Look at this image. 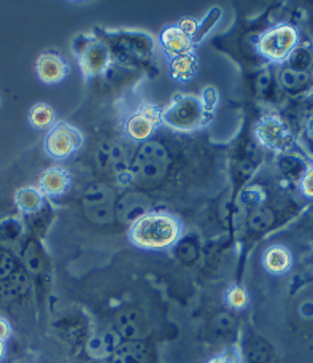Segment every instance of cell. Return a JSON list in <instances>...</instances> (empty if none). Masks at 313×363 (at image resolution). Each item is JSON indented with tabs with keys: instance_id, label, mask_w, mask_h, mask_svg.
<instances>
[{
	"instance_id": "6",
	"label": "cell",
	"mask_w": 313,
	"mask_h": 363,
	"mask_svg": "<svg viewBox=\"0 0 313 363\" xmlns=\"http://www.w3.org/2000/svg\"><path fill=\"white\" fill-rule=\"evenodd\" d=\"M74 51L76 55L78 64H80L81 72L86 77H99L107 74V69L112 61L108 47L99 38L80 35L75 38Z\"/></svg>"
},
{
	"instance_id": "26",
	"label": "cell",
	"mask_w": 313,
	"mask_h": 363,
	"mask_svg": "<svg viewBox=\"0 0 313 363\" xmlns=\"http://www.w3.org/2000/svg\"><path fill=\"white\" fill-rule=\"evenodd\" d=\"M266 191L261 186H249L245 190L240 191V194L237 196V207L244 213H251L253 211L259 209L266 204Z\"/></svg>"
},
{
	"instance_id": "17",
	"label": "cell",
	"mask_w": 313,
	"mask_h": 363,
	"mask_svg": "<svg viewBox=\"0 0 313 363\" xmlns=\"http://www.w3.org/2000/svg\"><path fill=\"white\" fill-rule=\"evenodd\" d=\"M277 83L285 93L292 96L307 93L313 86V72H299V70L282 66L278 69Z\"/></svg>"
},
{
	"instance_id": "47",
	"label": "cell",
	"mask_w": 313,
	"mask_h": 363,
	"mask_svg": "<svg viewBox=\"0 0 313 363\" xmlns=\"http://www.w3.org/2000/svg\"><path fill=\"white\" fill-rule=\"evenodd\" d=\"M16 363H24V362H16Z\"/></svg>"
},
{
	"instance_id": "37",
	"label": "cell",
	"mask_w": 313,
	"mask_h": 363,
	"mask_svg": "<svg viewBox=\"0 0 313 363\" xmlns=\"http://www.w3.org/2000/svg\"><path fill=\"white\" fill-rule=\"evenodd\" d=\"M297 315L304 322H313V294L304 296L297 304Z\"/></svg>"
},
{
	"instance_id": "5",
	"label": "cell",
	"mask_w": 313,
	"mask_h": 363,
	"mask_svg": "<svg viewBox=\"0 0 313 363\" xmlns=\"http://www.w3.org/2000/svg\"><path fill=\"white\" fill-rule=\"evenodd\" d=\"M116 193L106 184H93L84 190L81 207L89 222L96 225H110L116 220Z\"/></svg>"
},
{
	"instance_id": "13",
	"label": "cell",
	"mask_w": 313,
	"mask_h": 363,
	"mask_svg": "<svg viewBox=\"0 0 313 363\" xmlns=\"http://www.w3.org/2000/svg\"><path fill=\"white\" fill-rule=\"evenodd\" d=\"M161 112L162 110L154 106H143L127 118L126 134L132 140L142 142V144L149 140L156 131V126L161 123Z\"/></svg>"
},
{
	"instance_id": "3",
	"label": "cell",
	"mask_w": 313,
	"mask_h": 363,
	"mask_svg": "<svg viewBox=\"0 0 313 363\" xmlns=\"http://www.w3.org/2000/svg\"><path fill=\"white\" fill-rule=\"evenodd\" d=\"M207 110L200 97L180 94L161 112V123L177 131H194L207 121Z\"/></svg>"
},
{
	"instance_id": "35",
	"label": "cell",
	"mask_w": 313,
	"mask_h": 363,
	"mask_svg": "<svg viewBox=\"0 0 313 363\" xmlns=\"http://www.w3.org/2000/svg\"><path fill=\"white\" fill-rule=\"evenodd\" d=\"M226 301L232 309H244L249 304V296L242 287H232L226 295Z\"/></svg>"
},
{
	"instance_id": "39",
	"label": "cell",
	"mask_w": 313,
	"mask_h": 363,
	"mask_svg": "<svg viewBox=\"0 0 313 363\" xmlns=\"http://www.w3.org/2000/svg\"><path fill=\"white\" fill-rule=\"evenodd\" d=\"M272 74L269 69H263L258 75L256 79V88H258V93L266 96L267 93L271 91V86H272Z\"/></svg>"
},
{
	"instance_id": "1",
	"label": "cell",
	"mask_w": 313,
	"mask_h": 363,
	"mask_svg": "<svg viewBox=\"0 0 313 363\" xmlns=\"http://www.w3.org/2000/svg\"><path fill=\"white\" fill-rule=\"evenodd\" d=\"M129 239L143 250H167L181 239V223L171 212L152 211L129 226Z\"/></svg>"
},
{
	"instance_id": "20",
	"label": "cell",
	"mask_w": 313,
	"mask_h": 363,
	"mask_svg": "<svg viewBox=\"0 0 313 363\" xmlns=\"http://www.w3.org/2000/svg\"><path fill=\"white\" fill-rule=\"evenodd\" d=\"M277 166H278L280 174H282L285 179L297 182L299 184L301 179L304 177V174L307 172L310 163L302 157V155L288 150V152L278 153Z\"/></svg>"
},
{
	"instance_id": "34",
	"label": "cell",
	"mask_w": 313,
	"mask_h": 363,
	"mask_svg": "<svg viewBox=\"0 0 313 363\" xmlns=\"http://www.w3.org/2000/svg\"><path fill=\"white\" fill-rule=\"evenodd\" d=\"M19 268L16 257L10 250L0 249V281L8 279Z\"/></svg>"
},
{
	"instance_id": "22",
	"label": "cell",
	"mask_w": 313,
	"mask_h": 363,
	"mask_svg": "<svg viewBox=\"0 0 313 363\" xmlns=\"http://www.w3.org/2000/svg\"><path fill=\"white\" fill-rule=\"evenodd\" d=\"M15 203L19 212L25 213V216H35V213H40V211L43 209L45 196L40 191V188L24 186L16 191Z\"/></svg>"
},
{
	"instance_id": "19",
	"label": "cell",
	"mask_w": 313,
	"mask_h": 363,
	"mask_svg": "<svg viewBox=\"0 0 313 363\" xmlns=\"http://www.w3.org/2000/svg\"><path fill=\"white\" fill-rule=\"evenodd\" d=\"M107 363H152V351L145 341H123Z\"/></svg>"
},
{
	"instance_id": "33",
	"label": "cell",
	"mask_w": 313,
	"mask_h": 363,
	"mask_svg": "<svg viewBox=\"0 0 313 363\" xmlns=\"http://www.w3.org/2000/svg\"><path fill=\"white\" fill-rule=\"evenodd\" d=\"M23 236V223L16 218H6L0 223V238L4 241H16Z\"/></svg>"
},
{
	"instance_id": "2",
	"label": "cell",
	"mask_w": 313,
	"mask_h": 363,
	"mask_svg": "<svg viewBox=\"0 0 313 363\" xmlns=\"http://www.w3.org/2000/svg\"><path fill=\"white\" fill-rule=\"evenodd\" d=\"M171 163L172 160L167 148L161 142L149 139L137 148L125 182L135 188L149 190L166 179Z\"/></svg>"
},
{
	"instance_id": "12",
	"label": "cell",
	"mask_w": 313,
	"mask_h": 363,
	"mask_svg": "<svg viewBox=\"0 0 313 363\" xmlns=\"http://www.w3.org/2000/svg\"><path fill=\"white\" fill-rule=\"evenodd\" d=\"M123 342L113 327L102 328L91 333L84 341V354L91 362H108Z\"/></svg>"
},
{
	"instance_id": "43",
	"label": "cell",
	"mask_w": 313,
	"mask_h": 363,
	"mask_svg": "<svg viewBox=\"0 0 313 363\" xmlns=\"http://www.w3.org/2000/svg\"><path fill=\"white\" fill-rule=\"evenodd\" d=\"M305 134H307V138L310 140H313V115L307 120V123H305Z\"/></svg>"
},
{
	"instance_id": "18",
	"label": "cell",
	"mask_w": 313,
	"mask_h": 363,
	"mask_svg": "<svg viewBox=\"0 0 313 363\" xmlns=\"http://www.w3.org/2000/svg\"><path fill=\"white\" fill-rule=\"evenodd\" d=\"M70 186V174L64 167H50L45 171L38 182V188L43 193V196L57 198L69 190Z\"/></svg>"
},
{
	"instance_id": "29",
	"label": "cell",
	"mask_w": 313,
	"mask_h": 363,
	"mask_svg": "<svg viewBox=\"0 0 313 363\" xmlns=\"http://www.w3.org/2000/svg\"><path fill=\"white\" fill-rule=\"evenodd\" d=\"M246 223H249V228L253 233H264L275 225V212L269 209V207L263 206L259 207V209L249 213Z\"/></svg>"
},
{
	"instance_id": "9",
	"label": "cell",
	"mask_w": 313,
	"mask_h": 363,
	"mask_svg": "<svg viewBox=\"0 0 313 363\" xmlns=\"http://www.w3.org/2000/svg\"><path fill=\"white\" fill-rule=\"evenodd\" d=\"M130 155L127 148L115 140H102L96 150V163L102 172L115 179L126 180L130 167Z\"/></svg>"
},
{
	"instance_id": "23",
	"label": "cell",
	"mask_w": 313,
	"mask_h": 363,
	"mask_svg": "<svg viewBox=\"0 0 313 363\" xmlns=\"http://www.w3.org/2000/svg\"><path fill=\"white\" fill-rule=\"evenodd\" d=\"M240 355L249 363H269L272 360L273 351L266 340L253 335L249 336V340H245L244 351L240 352Z\"/></svg>"
},
{
	"instance_id": "27",
	"label": "cell",
	"mask_w": 313,
	"mask_h": 363,
	"mask_svg": "<svg viewBox=\"0 0 313 363\" xmlns=\"http://www.w3.org/2000/svg\"><path fill=\"white\" fill-rule=\"evenodd\" d=\"M195 72H198V60L193 53L171 60V75L177 82L191 80Z\"/></svg>"
},
{
	"instance_id": "8",
	"label": "cell",
	"mask_w": 313,
	"mask_h": 363,
	"mask_svg": "<svg viewBox=\"0 0 313 363\" xmlns=\"http://www.w3.org/2000/svg\"><path fill=\"white\" fill-rule=\"evenodd\" d=\"M254 135L259 147H264L267 150H273L277 153H283L291 150L292 147V134L286 123L277 115H266L258 121L254 128Z\"/></svg>"
},
{
	"instance_id": "10",
	"label": "cell",
	"mask_w": 313,
	"mask_h": 363,
	"mask_svg": "<svg viewBox=\"0 0 313 363\" xmlns=\"http://www.w3.org/2000/svg\"><path fill=\"white\" fill-rule=\"evenodd\" d=\"M112 327L121 336L123 341H145L149 335L148 317L140 309L126 306L116 311L112 319Z\"/></svg>"
},
{
	"instance_id": "11",
	"label": "cell",
	"mask_w": 313,
	"mask_h": 363,
	"mask_svg": "<svg viewBox=\"0 0 313 363\" xmlns=\"http://www.w3.org/2000/svg\"><path fill=\"white\" fill-rule=\"evenodd\" d=\"M148 212H152V199L142 190H129L116 199V220L127 226L134 225Z\"/></svg>"
},
{
	"instance_id": "44",
	"label": "cell",
	"mask_w": 313,
	"mask_h": 363,
	"mask_svg": "<svg viewBox=\"0 0 313 363\" xmlns=\"http://www.w3.org/2000/svg\"><path fill=\"white\" fill-rule=\"evenodd\" d=\"M4 355H5V342L0 341V362H2Z\"/></svg>"
},
{
	"instance_id": "46",
	"label": "cell",
	"mask_w": 313,
	"mask_h": 363,
	"mask_svg": "<svg viewBox=\"0 0 313 363\" xmlns=\"http://www.w3.org/2000/svg\"><path fill=\"white\" fill-rule=\"evenodd\" d=\"M89 363H107V362H89Z\"/></svg>"
},
{
	"instance_id": "16",
	"label": "cell",
	"mask_w": 313,
	"mask_h": 363,
	"mask_svg": "<svg viewBox=\"0 0 313 363\" xmlns=\"http://www.w3.org/2000/svg\"><path fill=\"white\" fill-rule=\"evenodd\" d=\"M32 289V279L23 268H18L13 274L0 281V303L6 304L25 296Z\"/></svg>"
},
{
	"instance_id": "4",
	"label": "cell",
	"mask_w": 313,
	"mask_h": 363,
	"mask_svg": "<svg viewBox=\"0 0 313 363\" xmlns=\"http://www.w3.org/2000/svg\"><path fill=\"white\" fill-rule=\"evenodd\" d=\"M299 45V32L292 24H278L259 37V55L272 64H285Z\"/></svg>"
},
{
	"instance_id": "25",
	"label": "cell",
	"mask_w": 313,
	"mask_h": 363,
	"mask_svg": "<svg viewBox=\"0 0 313 363\" xmlns=\"http://www.w3.org/2000/svg\"><path fill=\"white\" fill-rule=\"evenodd\" d=\"M283 66L299 72H313V45L299 43Z\"/></svg>"
},
{
	"instance_id": "32",
	"label": "cell",
	"mask_w": 313,
	"mask_h": 363,
	"mask_svg": "<svg viewBox=\"0 0 313 363\" xmlns=\"http://www.w3.org/2000/svg\"><path fill=\"white\" fill-rule=\"evenodd\" d=\"M220 18H221V10L218 9V6H215V9H212L210 11H208L207 15H205V18L202 19V21L198 24V30H195V34L193 37V42L194 43L200 42L202 38H204L208 34V30H212L213 26L218 23Z\"/></svg>"
},
{
	"instance_id": "41",
	"label": "cell",
	"mask_w": 313,
	"mask_h": 363,
	"mask_svg": "<svg viewBox=\"0 0 313 363\" xmlns=\"http://www.w3.org/2000/svg\"><path fill=\"white\" fill-rule=\"evenodd\" d=\"M198 21H195V19H191V18H185V19H181L180 21V24H178V28L185 32V34H188L189 37H194V34H195V30H198Z\"/></svg>"
},
{
	"instance_id": "40",
	"label": "cell",
	"mask_w": 313,
	"mask_h": 363,
	"mask_svg": "<svg viewBox=\"0 0 313 363\" xmlns=\"http://www.w3.org/2000/svg\"><path fill=\"white\" fill-rule=\"evenodd\" d=\"M200 101H202V104H204L207 113L212 112V110L215 108V106H217V104H218V93H217V89L210 88V86L205 88L204 91H202Z\"/></svg>"
},
{
	"instance_id": "45",
	"label": "cell",
	"mask_w": 313,
	"mask_h": 363,
	"mask_svg": "<svg viewBox=\"0 0 313 363\" xmlns=\"http://www.w3.org/2000/svg\"><path fill=\"white\" fill-rule=\"evenodd\" d=\"M307 262H309V264H310V268L313 269V250L310 252L309 254V258H307Z\"/></svg>"
},
{
	"instance_id": "15",
	"label": "cell",
	"mask_w": 313,
	"mask_h": 363,
	"mask_svg": "<svg viewBox=\"0 0 313 363\" xmlns=\"http://www.w3.org/2000/svg\"><path fill=\"white\" fill-rule=\"evenodd\" d=\"M159 43L162 50H164L166 56L171 57V60H175L178 56L191 55L194 47L193 38L185 34L178 26H171V28L162 30Z\"/></svg>"
},
{
	"instance_id": "38",
	"label": "cell",
	"mask_w": 313,
	"mask_h": 363,
	"mask_svg": "<svg viewBox=\"0 0 313 363\" xmlns=\"http://www.w3.org/2000/svg\"><path fill=\"white\" fill-rule=\"evenodd\" d=\"M299 188L305 198L313 199V163H310L307 172L304 174V177L299 182Z\"/></svg>"
},
{
	"instance_id": "14",
	"label": "cell",
	"mask_w": 313,
	"mask_h": 363,
	"mask_svg": "<svg viewBox=\"0 0 313 363\" xmlns=\"http://www.w3.org/2000/svg\"><path fill=\"white\" fill-rule=\"evenodd\" d=\"M35 70L38 79L45 85H57V83H61L67 77L69 66L59 53L48 51V53L38 56L35 62Z\"/></svg>"
},
{
	"instance_id": "28",
	"label": "cell",
	"mask_w": 313,
	"mask_h": 363,
	"mask_svg": "<svg viewBox=\"0 0 313 363\" xmlns=\"http://www.w3.org/2000/svg\"><path fill=\"white\" fill-rule=\"evenodd\" d=\"M29 123L35 129H50L55 125V110L48 104L38 102L29 110Z\"/></svg>"
},
{
	"instance_id": "36",
	"label": "cell",
	"mask_w": 313,
	"mask_h": 363,
	"mask_svg": "<svg viewBox=\"0 0 313 363\" xmlns=\"http://www.w3.org/2000/svg\"><path fill=\"white\" fill-rule=\"evenodd\" d=\"M240 360H242V355H240L236 347L231 346L224 349L221 354L215 355V357H212L207 363H240Z\"/></svg>"
},
{
	"instance_id": "24",
	"label": "cell",
	"mask_w": 313,
	"mask_h": 363,
	"mask_svg": "<svg viewBox=\"0 0 313 363\" xmlns=\"http://www.w3.org/2000/svg\"><path fill=\"white\" fill-rule=\"evenodd\" d=\"M23 269L30 279L40 277L45 271V255L42 245L37 241H29L23 250Z\"/></svg>"
},
{
	"instance_id": "30",
	"label": "cell",
	"mask_w": 313,
	"mask_h": 363,
	"mask_svg": "<svg viewBox=\"0 0 313 363\" xmlns=\"http://www.w3.org/2000/svg\"><path fill=\"white\" fill-rule=\"evenodd\" d=\"M212 330H213L215 336L220 340L231 338V336L236 333V330H237L236 317H234L231 313H226V311H223V313H218L212 320Z\"/></svg>"
},
{
	"instance_id": "42",
	"label": "cell",
	"mask_w": 313,
	"mask_h": 363,
	"mask_svg": "<svg viewBox=\"0 0 313 363\" xmlns=\"http://www.w3.org/2000/svg\"><path fill=\"white\" fill-rule=\"evenodd\" d=\"M10 335H11V327H10V323L6 322L4 317H0V341H6L10 338Z\"/></svg>"
},
{
	"instance_id": "31",
	"label": "cell",
	"mask_w": 313,
	"mask_h": 363,
	"mask_svg": "<svg viewBox=\"0 0 313 363\" xmlns=\"http://www.w3.org/2000/svg\"><path fill=\"white\" fill-rule=\"evenodd\" d=\"M175 247V257L178 258L181 263L191 264L199 257V245L193 238L180 239V241L173 245Z\"/></svg>"
},
{
	"instance_id": "7",
	"label": "cell",
	"mask_w": 313,
	"mask_h": 363,
	"mask_svg": "<svg viewBox=\"0 0 313 363\" xmlns=\"http://www.w3.org/2000/svg\"><path fill=\"white\" fill-rule=\"evenodd\" d=\"M83 134L78 128L69 123H55L45 135V150L53 160H65L80 150Z\"/></svg>"
},
{
	"instance_id": "21",
	"label": "cell",
	"mask_w": 313,
	"mask_h": 363,
	"mask_svg": "<svg viewBox=\"0 0 313 363\" xmlns=\"http://www.w3.org/2000/svg\"><path fill=\"white\" fill-rule=\"evenodd\" d=\"M263 264L267 272L273 276H282L292 267V255L285 245H272L266 249L263 255Z\"/></svg>"
}]
</instances>
